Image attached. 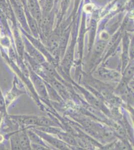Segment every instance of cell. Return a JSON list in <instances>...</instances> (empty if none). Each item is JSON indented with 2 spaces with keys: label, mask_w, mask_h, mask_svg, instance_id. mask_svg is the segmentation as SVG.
<instances>
[{
  "label": "cell",
  "mask_w": 134,
  "mask_h": 150,
  "mask_svg": "<svg viewBox=\"0 0 134 150\" xmlns=\"http://www.w3.org/2000/svg\"><path fill=\"white\" fill-rule=\"evenodd\" d=\"M27 7L29 13L36 20L40 26L42 15L37 0H27Z\"/></svg>",
  "instance_id": "1"
},
{
  "label": "cell",
  "mask_w": 134,
  "mask_h": 150,
  "mask_svg": "<svg viewBox=\"0 0 134 150\" xmlns=\"http://www.w3.org/2000/svg\"><path fill=\"white\" fill-rule=\"evenodd\" d=\"M36 133L38 135L40 136L41 137L43 138L45 140H46V141H47L49 143L53 145L54 146L56 147L57 148L62 149V150L69 149V148L67 146V144H66L61 141L58 140V139H57L55 138H54V137L51 136L47 135V134H45L44 133H43L42 132L36 131Z\"/></svg>",
  "instance_id": "2"
},
{
  "label": "cell",
  "mask_w": 134,
  "mask_h": 150,
  "mask_svg": "<svg viewBox=\"0 0 134 150\" xmlns=\"http://www.w3.org/2000/svg\"><path fill=\"white\" fill-rule=\"evenodd\" d=\"M11 117L15 121L22 125H37V116H11Z\"/></svg>",
  "instance_id": "3"
},
{
  "label": "cell",
  "mask_w": 134,
  "mask_h": 150,
  "mask_svg": "<svg viewBox=\"0 0 134 150\" xmlns=\"http://www.w3.org/2000/svg\"><path fill=\"white\" fill-rule=\"evenodd\" d=\"M19 140L21 150H31L30 140L28 135L27 131L25 130L18 132Z\"/></svg>",
  "instance_id": "4"
},
{
  "label": "cell",
  "mask_w": 134,
  "mask_h": 150,
  "mask_svg": "<svg viewBox=\"0 0 134 150\" xmlns=\"http://www.w3.org/2000/svg\"><path fill=\"white\" fill-rule=\"evenodd\" d=\"M25 45L28 51L29 52L32 56L34 57L36 60L40 63H42L43 62H44V58L42 56V55L40 54L39 52L37 51V50L35 49V48H34L32 46V45L29 43L28 41H26Z\"/></svg>",
  "instance_id": "5"
},
{
  "label": "cell",
  "mask_w": 134,
  "mask_h": 150,
  "mask_svg": "<svg viewBox=\"0 0 134 150\" xmlns=\"http://www.w3.org/2000/svg\"><path fill=\"white\" fill-rule=\"evenodd\" d=\"M27 133L28 135L30 140L32 141V143L40 144L47 147V146L45 145L44 142L43 141L42 139L40 138V137L39 136V135H38L36 132L32 131L31 130H28L27 131Z\"/></svg>",
  "instance_id": "6"
},
{
  "label": "cell",
  "mask_w": 134,
  "mask_h": 150,
  "mask_svg": "<svg viewBox=\"0 0 134 150\" xmlns=\"http://www.w3.org/2000/svg\"><path fill=\"white\" fill-rule=\"evenodd\" d=\"M58 136L61 140L66 142L67 143L73 146H76L77 145V142L74 139L73 137L71 135L67 134V133H62L60 132L58 134Z\"/></svg>",
  "instance_id": "7"
},
{
  "label": "cell",
  "mask_w": 134,
  "mask_h": 150,
  "mask_svg": "<svg viewBox=\"0 0 134 150\" xmlns=\"http://www.w3.org/2000/svg\"><path fill=\"white\" fill-rule=\"evenodd\" d=\"M37 125L41 127L56 126V125L51 120L45 117H38Z\"/></svg>",
  "instance_id": "8"
},
{
  "label": "cell",
  "mask_w": 134,
  "mask_h": 150,
  "mask_svg": "<svg viewBox=\"0 0 134 150\" xmlns=\"http://www.w3.org/2000/svg\"><path fill=\"white\" fill-rule=\"evenodd\" d=\"M11 148L13 150H21L20 140H19V133H15L11 137Z\"/></svg>",
  "instance_id": "9"
},
{
  "label": "cell",
  "mask_w": 134,
  "mask_h": 150,
  "mask_svg": "<svg viewBox=\"0 0 134 150\" xmlns=\"http://www.w3.org/2000/svg\"><path fill=\"white\" fill-rule=\"evenodd\" d=\"M54 0H41V6L43 14H47L51 12L53 6Z\"/></svg>",
  "instance_id": "10"
},
{
  "label": "cell",
  "mask_w": 134,
  "mask_h": 150,
  "mask_svg": "<svg viewBox=\"0 0 134 150\" xmlns=\"http://www.w3.org/2000/svg\"><path fill=\"white\" fill-rule=\"evenodd\" d=\"M15 36L16 42L17 45V48L18 51L20 54V56L23 57V50H24V44L23 43L22 40L21 39L19 33L15 31Z\"/></svg>",
  "instance_id": "11"
},
{
  "label": "cell",
  "mask_w": 134,
  "mask_h": 150,
  "mask_svg": "<svg viewBox=\"0 0 134 150\" xmlns=\"http://www.w3.org/2000/svg\"><path fill=\"white\" fill-rule=\"evenodd\" d=\"M101 133L102 136L106 139H110L113 138L114 136V132L109 129L103 130Z\"/></svg>",
  "instance_id": "12"
},
{
  "label": "cell",
  "mask_w": 134,
  "mask_h": 150,
  "mask_svg": "<svg viewBox=\"0 0 134 150\" xmlns=\"http://www.w3.org/2000/svg\"><path fill=\"white\" fill-rule=\"evenodd\" d=\"M133 74H134V65L131 64L129 67V68L126 70V72L125 73V78L127 79H129L131 77H132Z\"/></svg>",
  "instance_id": "13"
},
{
  "label": "cell",
  "mask_w": 134,
  "mask_h": 150,
  "mask_svg": "<svg viewBox=\"0 0 134 150\" xmlns=\"http://www.w3.org/2000/svg\"><path fill=\"white\" fill-rule=\"evenodd\" d=\"M31 148H32L34 150H45L49 149L47 147L44 146L43 145L34 143H32L31 144Z\"/></svg>",
  "instance_id": "14"
},
{
  "label": "cell",
  "mask_w": 134,
  "mask_h": 150,
  "mask_svg": "<svg viewBox=\"0 0 134 150\" xmlns=\"http://www.w3.org/2000/svg\"><path fill=\"white\" fill-rule=\"evenodd\" d=\"M106 46V43L105 42H103V41H101L99 42L97 45H96V51L98 52L99 53L103 51V50L104 49V48Z\"/></svg>",
  "instance_id": "15"
},
{
  "label": "cell",
  "mask_w": 134,
  "mask_h": 150,
  "mask_svg": "<svg viewBox=\"0 0 134 150\" xmlns=\"http://www.w3.org/2000/svg\"><path fill=\"white\" fill-rule=\"evenodd\" d=\"M5 110V103L4 102L3 96L0 91V111L2 112H4Z\"/></svg>",
  "instance_id": "16"
},
{
  "label": "cell",
  "mask_w": 134,
  "mask_h": 150,
  "mask_svg": "<svg viewBox=\"0 0 134 150\" xmlns=\"http://www.w3.org/2000/svg\"><path fill=\"white\" fill-rule=\"evenodd\" d=\"M4 137L2 135H0V143H2L4 141Z\"/></svg>",
  "instance_id": "17"
}]
</instances>
